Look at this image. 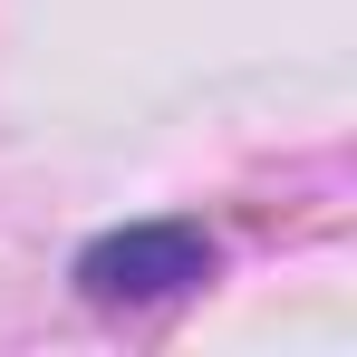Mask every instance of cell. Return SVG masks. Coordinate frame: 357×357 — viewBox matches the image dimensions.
Returning <instances> with one entry per match:
<instances>
[{
	"label": "cell",
	"mask_w": 357,
	"mask_h": 357,
	"mask_svg": "<svg viewBox=\"0 0 357 357\" xmlns=\"http://www.w3.org/2000/svg\"><path fill=\"white\" fill-rule=\"evenodd\" d=\"M193 280H213V241L203 222H126V232L77 251V290L97 309H145V299H183Z\"/></svg>",
	"instance_id": "obj_1"
}]
</instances>
